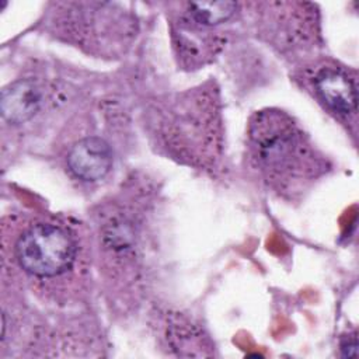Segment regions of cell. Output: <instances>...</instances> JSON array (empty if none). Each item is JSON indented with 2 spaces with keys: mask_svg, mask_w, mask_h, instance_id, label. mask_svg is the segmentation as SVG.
<instances>
[{
  "mask_svg": "<svg viewBox=\"0 0 359 359\" xmlns=\"http://www.w3.org/2000/svg\"><path fill=\"white\" fill-rule=\"evenodd\" d=\"M15 252L20 265L28 273L50 278L72 266L76 244L63 227L38 223L22 233L17 241Z\"/></svg>",
  "mask_w": 359,
  "mask_h": 359,
  "instance_id": "2",
  "label": "cell"
},
{
  "mask_svg": "<svg viewBox=\"0 0 359 359\" xmlns=\"http://www.w3.org/2000/svg\"><path fill=\"white\" fill-rule=\"evenodd\" d=\"M67 163L72 172L84 181L104 178L112 167V151L108 143L97 136L79 140L69 151Z\"/></svg>",
  "mask_w": 359,
  "mask_h": 359,
  "instance_id": "3",
  "label": "cell"
},
{
  "mask_svg": "<svg viewBox=\"0 0 359 359\" xmlns=\"http://www.w3.org/2000/svg\"><path fill=\"white\" fill-rule=\"evenodd\" d=\"M41 100V90L32 80H18L1 91L3 118L10 123H24L38 112Z\"/></svg>",
  "mask_w": 359,
  "mask_h": 359,
  "instance_id": "5",
  "label": "cell"
},
{
  "mask_svg": "<svg viewBox=\"0 0 359 359\" xmlns=\"http://www.w3.org/2000/svg\"><path fill=\"white\" fill-rule=\"evenodd\" d=\"M321 100L337 114L349 116L356 112V86L344 70L323 67L313 79Z\"/></svg>",
  "mask_w": 359,
  "mask_h": 359,
  "instance_id": "4",
  "label": "cell"
},
{
  "mask_svg": "<svg viewBox=\"0 0 359 359\" xmlns=\"http://www.w3.org/2000/svg\"><path fill=\"white\" fill-rule=\"evenodd\" d=\"M187 6L192 21L202 27H213L227 21L237 8L234 1H192Z\"/></svg>",
  "mask_w": 359,
  "mask_h": 359,
  "instance_id": "6",
  "label": "cell"
},
{
  "mask_svg": "<svg viewBox=\"0 0 359 359\" xmlns=\"http://www.w3.org/2000/svg\"><path fill=\"white\" fill-rule=\"evenodd\" d=\"M356 349H358V341H356L355 335L348 337L341 344V352H342V356H345V358L356 356Z\"/></svg>",
  "mask_w": 359,
  "mask_h": 359,
  "instance_id": "7",
  "label": "cell"
},
{
  "mask_svg": "<svg viewBox=\"0 0 359 359\" xmlns=\"http://www.w3.org/2000/svg\"><path fill=\"white\" fill-rule=\"evenodd\" d=\"M257 160L276 184L303 181L314 175L316 158L302 130L285 114L265 111L251 125Z\"/></svg>",
  "mask_w": 359,
  "mask_h": 359,
  "instance_id": "1",
  "label": "cell"
}]
</instances>
